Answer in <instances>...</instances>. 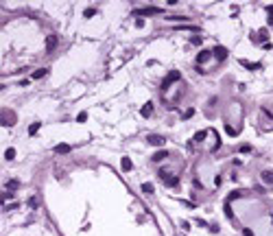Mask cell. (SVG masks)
<instances>
[{"mask_svg":"<svg viewBox=\"0 0 273 236\" xmlns=\"http://www.w3.org/2000/svg\"><path fill=\"white\" fill-rule=\"evenodd\" d=\"M94 13H96V9H92V7H90V9H85V11H83V15H85V18H92V15H94Z\"/></svg>","mask_w":273,"mask_h":236,"instance_id":"23","label":"cell"},{"mask_svg":"<svg viewBox=\"0 0 273 236\" xmlns=\"http://www.w3.org/2000/svg\"><path fill=\"white\" fill-rule=\"evenodd\" d=\"M55 46H57V37H55V35H48L46 37V50H48V53H53Z\"/></svg>","mask_w":273,"mask_h":236,"instance_id":"10","label":"cell"},{"mask_svg":"<svg viewBox=\"0 0 273 236\" xmlns=\"http://www.w3.org/2000/svg\"><path fill=\"white\" fill-rule=\"evenodd\" d=\"M55 151H57V153H68L70 147H68V144H57V147H55Z\"/></svg>","mask_w":273,"mask_h":236,"instance_id":"16","label":"cell"},{"mask_svg":"<svg viewBox=\"0 0 273 236\" xmlns=\"http://www.w3.org/2000/svg\"><path fill=\"white\" fill-rule=\"evenodd\" d=\"M225 131H227V136H238V129L232 125H225Z\"/></svg>","mask_w":273,"mask_h":236,"instance_id":"15","label":"cell"},{"mask_svg":"<svg viewBox=\"0 0 273 236\" xmlns=\"http://www.w3.org/2000/svg\"><path fill=\"white\" fill-rule=\"evenodd\" d=\"M197 225H201V227H208V223H205L203 219H197Z\"/></svg>","mask_w":273,"mask_h":236,"instance_id":"27","label":"cell"},{"mask_svg":"<svg viewBox=\"0 0 273 236\" xmlns=\"http://www.w3.org/2000/svg\"><path fill=\"white\" fill-rule=\"evenodd\" d=\"M238 151H240V153H251V147H249V144H240Z\"/></svg>","mask_w":273,"mask_h":236,"instance_id":"21","label":"cell"},{"mask_svg":"<svg viewBox=\"0 0 273 236\" xmlns=\"http://www.w3.org/2000/svg\"><path fill=\"white\" fill-rule=\"evenodd\" d=\"M120 168H122L125 173L133 168V164H131V160H129V157H122V160H120Z\"/></svg>","mask_w":273,"mask_h":236,"instance_id":"12","label":"cell"},{"mask_svg":"<svg viewBox=\"0 0 273 236\" xmlns=\"http://www.w3.org/2000/svg\"><path fill=\"white\" fill-rule=\"evenodd\" d=\"M260 179H262L266 186H273V173L271 171H262V173H260Z\"/></svg>","mask_w":273,"mask_h":236,"instance_id":"9","label":"cell"},{"mask_svg":"<svg viewBox=\"0 0 273 236\" xmlns=\"http://www.w3.org/2000/svg\"><path fill=\"white\" fill-rule=\"evenodd\" d=\"M190 44H194V46H201L203 42H201V37H192V39H190Z\"/></svg>","mask_w":273,"mask_h":236,"instance_id":"24","label":"cell"},{"mask_svg":"<svg viewBox=\"0 0 273 236\" xmlns=\"http://www.w3.org/2000/svg\"><path fill=\"white\" fill-rule=\"evenodd\" d=\"M212 53H214V57L219 59V61H223V59H227V48H223V46H216V48L212 50Z\"/></svg>","mask_w":273,"mask_h":236,"instance_id":"6","label":"cell"},{"mask_svg":"<svg viewBox=\"0 0 273 236\" xmlns=\"http://www.w3.org/2000/svg\"><path fill=\"white\" fill-rule=\"evenodd\" d=\"M181 90H183L181 81H179V83H173V85H166V88H162V98H164V103L173 107V105H175L177 101L181 98Z\"/></svg>","mask_w":273,"mask_h":236,"instance_id":"1","label":"cell"},{"mask_svg":"<svg viewBox=\"0 0 273 236\" xmlns=\"http://www.w3.org/2000/svg\"><path fill=\"white\" fill-rule=\"evenodd\" d=\"M194 116V109L190 107V109H186V111H183V114H181V118H183V120H186V118H192Z\"/></svg>","mask_w":273,"mask_h":236,"instance_id":"19","label":"cell"},{"mask_svg":"<svg viewBox=\"0 0 273 236\" xmlns=\"http://www.w3.org/2000/svg\"><path fill=\"white\" fill-rule=\"evenodd\" d=\"M181 81V75L177 70H170L168 75H166V79H164V83H162V88H166V85H173V83H179Z\"/></svg>","mask_w":273,"mask_h":236,"instance_id":"4","label":"cell"},{"mask_svg":"<svg viewBox=\"0 0 273 236\" xmlns=\"http://www.w3.org/2000/svg\"><path fill=\"white\" fill-rule=\"evenodd\" d=\"M147 144H151V147H164V144H166V138L164 136H157V133H149V136H147Z\"/></svg>","mask_w":273,"mask_h":236,"instance_id":"3","label":"cell"},{"mask_svg":"<svg viewBox=\"0 0 273 236\" xmlns=\"http://www.w3.org/2000/svg\"><path fill=\"white\" fill-rule=\"evenodd\" d=\"M46 68H42V70H35V72H33V79H42V77H46Z\"/></svg>","mask_w":273,"mask_h":236,"instance_id":"17","label":"cell"},{"mask_svg":"<svg viewBox=\"0 0 273 236\" xmlns=\"http://www.w3.org/2000/svg\"><path fill=\"white\" fill-rule=\"evenodd\" d=\"M37 129H40V122H33L31 129H29V133H31V136H35V133H37Z\"/></svg>","mask_w":273,"mask_h":236,"instance_id":"20","label":"cell"},{"mask_svg":"<svg viewBox=\"0 0 273 236\" xmlns=\"http://www.w3.org/2000/svg\"><path fill=\"white\" fill-rule=\"evenodd\" d=\"M212 55H214L212 50H201V53L197 55V64H205V61H208L210 57H212Z\"/></svg>","mask_w":273,"mask_h":236,"instance_id":"7","label":"cell"},{"mask_svg":"<svg viewBox=\"0 0 273 236\" xmlns=\"http://www.w3.org/2000/svg\"><path fill=\"white\" fill-rule=\"evenodd\" d=\"M243 195H245V190H234V193L227 195V201H236V199H240Z\"/></svg>","mask_w":273,"mask_h":236,"instance_id":"13","label":"cell"},{"mask_svg":"<svg viewBox=\"0 0 273 236\" xmlns=\"http://www.w3.org/2000/svg\"><path fill=\"white\" fill-rule=\"evenodd\" d=\"M29 206H31V208H37V199H35V197H31V201H29Z\"/></svg>","mask_w":273,"mask_h":236,"instance_id":"25","label":"cell"},{"mask_svg":"<svg viewBox=\"0 0 273 236\" xmlns=\"http://www.w3.org/2000/svg\"><path fill=\"white\" fill-rule=\"evenodd\" d=\"M142 193H153V184H142Z\"/></svg>","mask_w":273,"mask_h":236,"instance_id":"22","label":"cell"},{"mask_svg":"<svg viewBox=\"0 0 273 236\" xmlns=\"http://www.w3.org/2000/svg\"><path fill=\"white\" fill-rule=\"evenodd\" d=\"M77 120H79V122H85V120H87V114H79V118H77Z\"/></svg>","mask_w":273,"mask_h":236,"instance_id":"26","label":"cell"},{"mask_svg":"<svg viewBox=\"0 0 273 236\" xmlns=\"http://www.w3.org/2000/svg\"><path fill=\"white\" fill-rule=\"evenodd\" d=\"M136 15H151V13H160V9L157 7H147V9H138V11H133Z\"/></svg>","mask_w":273,"mask_h":236,"instance_id":"8","label":"cell"},{"mask_svg":"<svg viewBox=\"0 0 273 236\" xmlns=\"http://www.w3.org/2000/svg\"><path fill=\"white\" fill-rule=\"evenodd\" d=\"M166 157H168V151H157V153L153 155V162H162Z\"/></svg>","mask_w":273,"mask_h":236,"instance_id":"14","label":"cell"},{"mask_svg":"<svg viewBox=\"0 0 273 236\" xmlns=\"http://www.w3.org/2000/svg\"><path fill=\"white\" fill-rule=\"evenodd\" d=\"M18 186H20L18 182H9V188H11V190H15V188H18Z\"/></svg>","mask_w":273,"mask_h":236,"instance_id":"28","label":"cell"},{"mask_svg":"<svg viewBox=\"0 0 273 236\" xmlns=\"http://www.w3.org/2000/svg\"><path fill=\"white\" fill-rule=\"evenodd\" d=\"M13 157H15V151L13 149H7V151H4V160H13Z\"/></svg>","mask_w":273,"mask_h":236,"instance_id":"18","label":"cell"},{"mask_svg":"<svg viewBox=\"0 0 273 236\" xmlns=\"http://www.w3.org/2000/svg\"><path fill=\"white\" fill-rule=\"evenodd\" d=\"M140 114H142L144 118H149V116L153 114V103H144V105H142V109H140Z\"/></svg>","mask_w":273,"mask_h":236,"instance_id":"11","label":"cell"},{"mask_svg":"<svg viewBox=\"0 0 273 236\" xmlns=\"http://www.w3.org/2000/svg\"><path fill=\"white\" fill-rule=\"evenodd\" d=\"M160 177H162L164 179V184H166V186H177V182H179V177H177V175H170V171H168V168H160Z\"/></svg>","mask_w":273,"mask_h":236,"instance_id":"2","label":"cell"},{"mask_svg":"<svg viewBox=\"0 0 273 236\" xmlns=\"http://www.w3.org/2000/svg\"><path fill=\"white\" fill-rule=\"evenodd\" d=\"M210 136V129H201V131H197L194 133V138H192V142H197V144H201L205 138Z\"/></svg>","mask_w":273,"mask_h":236,"instance_id":"5","label":"cell"}]
</instances>
